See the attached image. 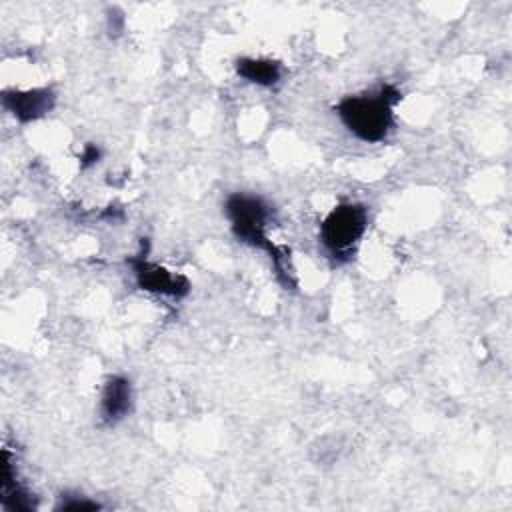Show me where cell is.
I'll use <instances>...</instances> for the list:
<instances>
[{"label":"cell","instance_id":"3","mask_svg":"<svg viewBox=\"0 0 512 512\" xmlns=\"http://www.w3.org/2000/svg\"><path fill=\"white\" fill-rule=\"evenodd\" d=\"M226 214L232 224V232L238 240L266 248L278 266V252L266 238V224L270 220V208L256 196L232 194L226 202Z\"/></svg>","mask_w":512,"mask_h":512},{"label":"cell","instance_id":"5","mask_svg":"<svg viewBox=\"0 0 512 512\" xmlns=\"http://www.w3.org/2000/svg\"><path fill=\"white\" fill-rule=\"evenodd\" d=\"M2 102L12 112L14 118H18L20 122H32L52 110L54 94L50 88H34L24 92L14 90L4 92Z\"/></svg>","mask_w":512,"mask_h":512},{"label":"cell","instance_id":"2","mask_svg":"<svg viewBox=\"0 0 512 512\" xmlns=\"http://www.w3.org/2000/svg\"><path fill=\"white\" fill-rule=\"evenodd\" d=\"M368 214L360 204H338L320 226V240L330 256L348 258L366 232Z\"/></svg>","mask_w":512,"mask_h":512},{"label":"cell","instance_id":"9","mask_svg":"<svg viewBox=\"0 0 512 512\" xmlns=\"http://www.w3.org/2000/svg\"><path fill=\"white\" fill-rule=\"evenodd\" d=\"M98 158H100V150H98L94 144H88V146L84 148L82 156H80V160H82V166H90V164L98 162Z\"/></svg>","mask_w":512,"mask_h":512},{"label":"cell","instance_id":"4","mask_svg":"<svg viewBox=\"0 0 512 512\" xmlns=\"http://www.w3.org/2000/svg\"><path fill=\"white\" fill-rule=\"evenodd\" d=\"M132 266H134L136 282L142 290H150V292H158L174 298L186 296L190 290V282L184 276H174L162 266L148 264L144 258L132 260Z\"/></svg>","mask_w":512,"mask_h":512},{"label":"cell","instance_id":"7","mask_svg":"<svg viewBox=\"0 0 512 512\" xmlns=\"http://www.w3.org/2000/svg\"><path fill=\"white\" fill-rule=\"evenodd\" d=\"M236 72L244 80L258 84V86H272L280 80V64L274 60H262V58H240L236 62Z\"/></svg>","mask_w":512,"mask_h":512},{"label":"cell","instance_id":"6","mask_svg":"<svg viewBox=\"0 0 512 512\" xmlns=\"http://www.w3.org/2000/svg\"><path fill=\"white\" fill-rule=\"evenodd\" d=\"M132 408V386L124 376H112L102 392L100 416L106 424H116Z\"/></svg>","mask_w":512,"mask_h":512},{"label":"cell","instance_id":"8","mask_svg":"<svg viewBox=\"0 0 512 512\" xmlns=\"http://www.w3.org/2000/svg\"><path fill=\"white\" fill-rule=\"evenodd\" d=\"M58 508L60 510H96L100 506L96 502H90V500H84V498H72V500L62 498V504Z\"/></svg>","mask_w":512,"mask_h":512},{"label":"cell","instance_id":"1","mask_svg":"<svg viewBox=\"0 0 512 512\" xmlns=\"http://www.w3.org/2000/svg\"><path fill=\"white\" fill-rule=\"evenodd\" d=\"M400 100V92L392 84H384L370 94L346 96L338 102L336 112L342 124L364 142H380L392 128V108Z\"/></svg>","mask_w":512,"mask_h":512}]
</instances>
